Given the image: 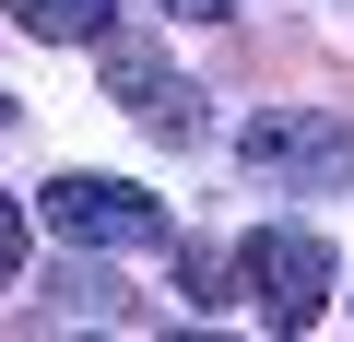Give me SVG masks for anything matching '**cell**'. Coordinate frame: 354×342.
Listing matches in <instances>:
<instances>
[{
  "label": "cell",
  "instance_id": "obj_3",
  "mask_svg": "<svg viewBox=\"0 0 354 342\" xmlns=\"http://www.w3.org/2000/svg\"><path fill=\"white\" fill-rule=\"evenodd\" d=\"M48 225H59L71 248H177L165 201L130 189V178H48Z\"/></svg>",
  "mask_w": 354,
  "mask_h": 342
},
{
  "label": "cell",
  "instance_id": "obj_10",
  "mask_svg": "<svg viewBox=\"0 0 354 342\" xmlns=\"http://www.w3.org/2000/svg\"><path fill=\"white\" fill-rule=\"evenodd\" d=\"M0 118H12V95H0Z\"/></svg>",
  "mask_w": 354,
  "mask_h": 342
},
{
  "label": "cell",
  "instance_id": "obj_9",
  "mask_svg": "<svg viewBox=\"0 0 354 342\" xmlns=\"http://www.w3.org/2000/svg\"><path fill=\"white\" fill-rule=\"evenodd\" d=\"M165 12H177V24H225L236 0H165Z\"/></svg>",
  "mask_w": 354,
  "mask_h": 342
},
{
  "label": "cell",
  "instance_id": "obj_8",
  "mask_svg": "<svg viewBox=\"0 0 354 342\" xmlns=\"http://www.w3.org/2000/svg\"><path fill=\"white\" fill-rule=\"evenodd\" d=\"M12 272H24V213L0 201V283H12Z\"/></svg>",
  "mask_w": 354,
  "mask_h": 342
},
{
  "label": "cell",
  "instance_id": "obj_7",
  "mask_svg": "<svg viewBox=\"0 0 354 342\" xmlns=\"http://www.w3.org/2000/svg\"><path fill=\"white\" fill-rule=\"evenodd\" d=\"M48 295H59L48 319H118V283H106V272H59Z\"/></svg>",
  "mask_w": 354,
  "mask_h": 342
},
{
  "label": "cell",
  "instance_id": "obj_2",
  "mask_svg": "<svg viewBox=\"0 0 354 342\" xmlns=\"http://www.w3.org/2000/svg\"><path fill=\"white\" fill-rule=\"evenodd\" d=\"M236 283H248V307H260L272 330H307V319L330 307V248H319L307 225H260V236L236 248Z\"/></svg>",
  "mask_w": 354,
  "mask_h": 342
},
{
  "label": "cell",
  "instance_id": "obj_6",
  "mask_svg": "<svg viewBox=\"0 0 354 342\" xmlns=\"http://www.w3.org/2000/svg\"><path fill=\"white\" fill-rule=\"evenodd\" d=\"M177 295H189V307H225V248L177 236Z\"/></svg>",
  "mask_w": 354,
  "mask_h": 342
},
{
  "label": "cell",
  "instance_id": "obj_4",
  "mask_svg": "<svg viewBox=\"0 0 354 342\" xmlns=\"http://www.w3.org/2000/svg\"><path fill=\"white\" fill-rule=\"evenodd\" d=\"M106 95L153 130V142H201V83H177V59L130 24H106Z\"/></svg>",
  "mask_w": 354,
  "mask_h": 342
},
{
  "label": "cell",
  "instance_id": "obj_1",
  "mask_svg": "<svg viewBox=\"0 0 354 342\" xmlns=\"http://www.w3.org/2000/svg\"><path fill=\"white\" fill-rule=\"evenodd\" d=\"M248 178H272V189H354V130L342 118H319V106H272V118H248Z\"/></svg>",
  "mask_w": 354,
  "mask_h": 342
},
{
  "label": "cell",
  "instance_id": "obj_5",
  "mask_svg": "<svg viewBox=\"0 0 354 342\" xmlns=\"http://www.w3.org/2000/svg\"><path fill=\"white\" fill-rule=\"evenodd\" d=\"M106 12H118V0H12V24H24V36H48V48L106 36Z\"/></svg>",
  "mask_w": 354,
  "mask_h": 342
}]
</instances>
